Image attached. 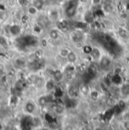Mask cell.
Segmentation results:
<instances>
[{
	"mask_svg": "<svg viewBox=\"0 0 129 130\" xmlns=\"http://www.w3.org/2000/svg\"><path fill=\"white\" fill-rule=\"evenodd\" d=\"M19 101V97L17 96V95H11V99H10V103L12 105H16Z\"/></svg>",
	"mask_w": 129,
	"mask_h": 130,
	"instance_id": "f1b7e54d",
	"label": "cell"
},
{
	"mask_svg": "<svg viewBox=\"0 0 129 130\" xmlns=\"http://www.w3.org/2000/svg\"><path fill=\"white\" fill-rule=\"evenodd\" d=\"M32 79H33L32 85L35 88H42V87H44L45 79L43 76H35V77H32Z\"/></svg>",
	"mask_w": 129,
	"mask_h": 130,
	"instance_id": "8fae6325",
	"label": "cell"
},
{
	"mask_svg": "<svg viewBox=\"0 0 129 130\" xmlns=\"http://www.w3.org/2000/svg\"><path fill=\"white\" fill-rule=\"evenodd\" d=\"M99 65V68L102 70H108L112 64V60L106 55H103L100 60L97 62Z\"/></svg>",
	"mask_w": 129,
	"mask_h": 130,
	"instance_id": "7a4b0ae2",
	"label": "cell"
},
{
	"mask_svg": "<svg viewBox=\"0 0 129 130\" xmlns=\"http://www.w3.org/2000/svg\"><path fill=\"white\" fill-rule=\"evenodd\" d=\"M8 33L12 37H18L21 36V28L17 24H12L8 28Z\"/></svg>",
	"mask_w": 129,
	"mask_h": 130,
	"instance_id": "ba28073f",
	"label": "cell"
},
{
	"mask_svg": "<svg viewBox=\"0 0 129 130\" xmlns=\"http://www.w3.org/2000/svg\"><path fill=\"white\" fill-rule=\"evenodd\" d=\"M84 113L85 114V116L87 117H91L94 113V110L91 107H87L84 109Z\"/></svg>",
	"mask_w": 129,
	"mask_h": 130,
	"instance_id": "83f0119b",
	"label": "cell"
},
{
	"mask_svg": "<svg viewBox=\"0 0 129 130\" xmlns=\"http://www.w3.org/2000/svg\"><path fill=\"white\" fill-rule=\"evenodd\" d=\"M51 78L55 81V83L57 84L60 83L64 80V73L63 72L62 70L56 69L54 70V73H53Z\"/></svg>",
	"mask_w": 129,
	"mask_h": 130,
	"instance_id": "52a82bcc",
	"label": "cell"
},
{
	"mask_svg": "<svg viewBox=\"0 0 129 130\" xmlns=\"http://www.w3.org/2000/svg\"><path fill=\"white\" fill-rule=\"evenodd\" d=\"M45 1V3H47V4H48V5H52V4H54L56 1H58V0H44Z\"/></svg>",
	"mask_w": 129,
	"mask_h": 130,
	"instance_id": "d6a6232c",
	"label": "cell"
},
{
	"mask_svg": "<svg viewBox=\"0 0 129 130\" xmlns=\"http://www.w3.org/2000/svg\"><path fill=\"white\" fill-rule=\"evenodd\" d=\"M63 130H76V129L75 126H74L72 124H71V123H65L64 125L63 126Z\"/></svg>",
	"mask_w": 129,
	"mask_h": 130,
	"instance_id": "f546056e",
	"label": "cell"
},
{
	"mask_svg": "<svg viewBox=\"0 0 129 130\" xmlns=\"http://www.w3.org/2000/svg\"><path fill=\"white\" fill-rule=\"evenodd\" d=\"M78 89H79V93L83 96H88L89 92L91 91V88L86 83H82L79 86Z\"/></svg>",
	"mask_w": 129,
	"mask_h": 130,
	"instance_id": "4fadbf2b",
	"label": "cell"
},
{
	"mask_svg": "<svg viewBox=\"0 0 129 130\" xmlns=\"http://www.w3.org/2000/svg\"><path fill=\"white\" fill-rule=\"evenodd\" d=\"M86 67L84 64H78L76 65V72L79 74H84L86 72Z\"/></svg>",
	"mask_w": 129,
	"mask_h": 130,
	"instance_id": "4316f807",
	"label": "cell"
},
{
	"mask_svg": "<svg viewBox=\"0 0 129 130\" xmlns=\"http://www.w3.org/2000/svg\"><path fill=\"white\" fill-rule=\"evenodd\" d=\"M48 36L52 40H58L61 37V30L57 28H52L48 32Z\"/></svg>",
	"mask_w": 129,
	"mask_h": 130,
	"instance_id": "9a60e30c",
	"label": "cell"
},
{
	"mask_svg": "<svg viewBox=\"0 0 129 130\" xmlns=\"http://www.w3.org/2000/svg\"><path fill=\"white\" fill-rule=\"evenodd\" d=\"M5 130H15L14 126H11V125H8L5 127Z\"/></svg>",
	"mask_w": 129,
	"mask_h": 130,
	"instance_id": "e575fe53",
	"label": "cell"
},
{
	"mask_svg": "<svg viewBox=\"0 0 129 130\" xmlns=\"http://www.w3.org/2000/svg\"><path fill=\"white\" fill-rule=\"evenodd\" d=\"M56 83L55 81L51 78V77H48L47 79H45V85H44V87L45 89L46 90L47 92L48 93H51L54 92V90L56 88Z\"/></svg>",
	"mask_w": 129,
	"mask_h": 130,
	"instance_id": "5b68a950",
	"label": "cell"
},
{
	"mask_svg": "<svg viewBox=\"0 0 129 130\" xmlns=\"http://www.w3.org/2000/svg\"><path fill=\"white\" fill-rule=\"evenodd\" d=\"M39 11L35 7H34L32 5H29L27 7V14L29 16H35V15L38 14Z\"/></svg>",
	"mask_w": 129,
	"mask_h": 130,
	"instance_id": "d4e9b609",
	"label": "cell"
},
{
	"mask_svg": "<svg viewBox=\"0 0 129 130\" xmlns=\"http://www.w3.org/2000/svg\"><path fill=\"white\" fill-rule=\"evenodd\" d=\"M34 56L35 59H42L45 56V50L42 47L36 48L34 51Z\"/></svg>",
	"mask_w": 129,
	"mask_h": 130,
	"instance_id": "44dd1931",
	"label": "cell"
},
{
	"mask_svg": "<svg viewBox=\"0 0 129 130\" xmlns=\"http://www.w3.org/2000/svg\"><path fill=\"white\" fill-rule=\"evenodd\" d=\"M126 123H127V126H126V128H127V129L129 130V121L128 122H127Z\"/></svg>",
	"mask_w": 129,
	"mask_h": 130,
	"instance_id": "f35d334b",
	"label": "cell"
},
{
	"mask_svg": "<svg viewBox=\"0 0 129 130\" xmlns=\"http://www.w3.org/2000/svg\"><path fill=\"white\" fill-rule=\"evenodd\" d=\"M19 3L21 5H25L27 4V0H19Z\"/></svg>",
	"mask_w": 129,
	"mask_h": 130,
	"instance_id": "d590c367",
	"label": "cell"
},
{
	"mask_svg": "<svg viewBox=\"0 0 129 130\" xmlns=\"http://www.w3.org/2000/svg\"><path fill=\"white\" fill-rule=\"evenodd\" d=\"M79 130H89V129L86 127V126H85V125H83V126H80V127H79Z\"/></svg>",
	"mask_w": 129,
	"mask_h": 130,
	"instance_id": "8d00e7d4",
	"label": "cell"
},
{
	"mask_svg": "<svg viewBox=\"0 0 129 130\" xmlns=\"http://www.w3.org/2000/svg\"><path fill=\"white\" fill-rule=\"evenodd\" d=\"M32 5L40 11L44 8L45 2L44 0H33Z\"/></svg>",
	"mask_w": 129,
	"mask_h": 130,
	"instance_id": "603a6c76",
	"label": "cell"
},
{
	"mask_svg": "<svg viewBox=\"0 0 129 130\" xmlns=\"http://www.w3.org/2000/svg\"><path fill=\"white\" fill-rule=\"evenodd\" d=\"M37 103H38V104L40 107H46L50 103L49 97L48 95H41L40 97L38 98Z\"/></svg>",
	"mask_w": 129,
	"mask_h": 130,
	"instance_id": "2e32d148",
	"label": "cell"
},
{
	"mask_svg": "<svg viewBox=\"0 0 129 130\" xmlns=\"http://www.w3.org/2000/svg\"><path fill=\"white\" fill-rule=\"evenodd\" d=\"M89 55L91 56V58H92V60L95 62H98L103 55L102 51L100 48L96 47V46H92L91 52Z\"/></svg>",
	"mask_w": 129,
	"mask_h": 130,
	"instance_id": "277c9868",
	"label": "cell"
},
{
	"mask_svg": "<svg viewBox=\"0 0 129 130\" xmlns=\"http://www.w3.org/2000/svg\"><path fill=\"white\" fill-rule=\"evenodd\" d=\"M48 39H42L41 40V42H40V45L41 46L40 47L45 48H46L48 46Z\"/></svg>",
	"mask_w": 129,
	"mask_h": 130,
	"instance_id": "4dcf8cb0",
	"label": "cell"
},
{
	"mask_svg": "<svg viewBox=\"0 0 129 130\" xmlns=\"http://www.w3.org/2000/svg\"><path fill=\"white\" fill-rule=\"evenodd\" d=\"M63 72L64 73H76V64L67 63L63 68Z\"/></svg>",
	"mask_w": 129,
	"mask_h": 130,
	"instance_id": "7402d4cb",
	"label": "cell"
},
{
	"mask_svg": "<svg viewBox=\"0 0 129 130\" xmlns=\"http://www.w3.org/2000/svg\"><path fill=\"white\" fill-rule=\"evenodd\" d=\"M94 130H104V129H102L101 127H98V126H96V127H95V129Z\"/></svg>",
	"mask_w": 129,
	"mask_h": 130,
	"instance_id": "74e56055",
	"label": "cell"
},
{
	"mask_svg": "<svg viewBox=\"0 0 129 130\" xmlns=\"http://www.w3.org/2000/svg\"><path fill=\"white\" fill-rule=\"evenodd\" d=\"M14 64L18 69H23L27 66L26 61L22 58H16L14 61Z\"/></svg>",
	"mask_w": 129,
	"mask_h": 130,
	"instance_id": "d6986e66",
	"label": "cell"
},
{
	"mask_svg": "<svg viewBox=\"0 0 129 130\" xmlns=\"http://www.w3.org/2000/svg\"><path fill=\"white\" fill-rule=\"evenodd\" d=\"M66 59L67 61V63H70V64H76L78 62L79 56H78V54L75 51L71 50L70 52L69 53V55H67V57H66Z\"/></svg>",
	"mask_w": 129,
	"mask_h": 130,
	"instance_id": "7c38bea8",
	"label": "cell"
},
{
	"mask_svg": "<svg viewBox=\"0 0 129 130\" xmlns=\"http://www.w3.org/2000/svg\"><path fill=\"white\" fill-rule=\"evenodd\" d=\"M100 96H101V92L97 89H91L89 95H88V97L90 98L91 100L95 101L100 100Z\"/></svg>",
	"mask_w": 129,
	"mask_h": 130,
	"instance_id": "ffe728a7",
	"label": "cell"
},
{
	"mask_svg": "<svg viewBox=\"0 0 129 130\" xmlns=\"http://www.w3.org/2000/svg\"><path fill=\"white\" fill-rule=\"evenodd\" d=\"M128 32H129V30H128Z\"/></svg>",
	"mask_w": 129,
	"mask_h": 130,
	"instance_id": "ab89813d",
	"label": "cell"
},
{
	"mask_svg": "<svg viewBox=\"0 0 129 130\" xmlns=\"http://www.w3.org/2000/svg\"><path fill=\"white\" fill-rule=\"evenodd\" d=\"M66 93H67V96L70 98L75 99L77 97L79 93V89L78 88H76L74 86H69L66 89Z\"/></svg>",
	"mask_w": 129,
	"mask_h": 130,
	"instance_id": "9c48e42d",
	"label": "cell"
},
{
	"mask_svg": "<svg viewBox=\"0 0 129 130\" xmlns=\"http://www.w3.org/2000/svg\"><path fill=\"white\" fill-rule=\"evenodd\" d=\"M36 110V104L32 100H29L25 102L24 105V111L27 115H32Z\"/></svg>",
	"mask_w": 129,
	"mask_h": 130,
	"instance_id": "3957f363",
	"label": "cell"
},
{
	"mask_svg": "<svg viewBox=\"0 0 129 130\" xmlns=\"http://www.w3.org/2000/svg\"><path fill=\"white\" fill-rule=\"evenodd\" d=\"M116 105L120 110L121 112H124L126 110V108H127V102L125 101V100L124 98H119L116 101Z\"/></svg>",
	"mask_w": 129,
	"mask_h": 130,
	"instance_id": "ac0fdd59",
	"label": "cell"
},
{
	"mask_svg": "<svg viewBox=\"0 0 129 130\" xmlns=\"http://www.w3.org/2000/svg\"><path fill=\"white\" fill-rule=\"evenodd\" d=\"M52 130H54V129H52Z\"/></svg>",
	"mask_w": 129,
	"mask_h": 130,
	"instance_id": "60d3db41",
	"label": "cell"
},
{
	"mask_svg": "<svg viewBox=\"0 0 129 130\" xmlns=\"http://www.w3.org/2000/svg\"><path fill=\"white\" fill-rule=\"evenodd\" d=\"M31 120H32V127L39 128L42 125V121L41 118H39V117H31Z\"/></svg>",
	"mask_w": 129,
	"mask_h": 130,
	"instance_id": "cb8c5ba5",
	"label": "cell"
},
{
	"mask_svg": "<svg viewBox=\"0 0 129 130\" xmlns=\"http://www.w3.org/2000/svg\"><path fill=\"white\" fill-rule=\"evenodd\" d=\"M97 72H98V67L96 66L94 63L89 64L86 67V73L88 75H89L90 76H95V75H97Z\"/></svg>",
	"mask_w": 129,
	"mask_h": 130,
	"instance_id": "5bb4252c",
	"label": "cell"
},
{
	"mask_svg": "<svg viewBox=\"0 0 129 130\" xmlns=\"http://www.w3.org/2000/svg\"><path fill=\"white\" fill-rule=\"evenodd\" d=\"M102 2V0H92V3L95 5H99Z\"/></svg>",
	"mask_w": 129,
	"mask_h": 130,
	"instance_id": "836d02e7",
	"label": "cell"
},
{
	"mask_svg": "<svg viewBox=\"0 0 129 130\" xmlns=\"http://www.w3.org/2000/svg\"><path fill=\"white\" fill-rule=\"evenodd\" d=\"M76 11H77V1L71 0L67 2V6L65 10L66 15L68 18H72L76 14Z\"/></svg>",
	"mask_w": 129,
	"mask_h": 130,
	"instance_id": "6da1fadb",
	"label": "cell"
},
{
	"mask_svg": "<svg viewBox=\"0 0 129 130\" xmlns=\"http://www.w3.org/2000/svg\"><path fill=\"white\" fill-rule=\"evenodd\" d=\"M29 20H30V16L28 15V14H24V15H23L22 16V18H21V21H22V23L23 24H27L28 21H29Z\"/></svg>",
	"mask_w": 129,
	"mask_h": 130,
	"instance_id": "1f68e13d",
	"label": "cell"
},
{
	"mask_svg": "<svg viewBox=\"0 0 129 130\" xmlns=\"http://www.w3.org/2000/svg\"><path fill=\"white\" fill-rule=\"evenodd\" d=\"M52 110L54 113L57 116H63L66 112V107L64 104L56 103L53 105Z\"/></svg>",
	"mask_w": 129,
	"mask_h": 130,
	"instance_id": "8992f818",
	"label": "cell"
},
{
	"mask_svg": "<svg viewBox=\"0 0 129 130\" xmlns=\"http://www.w3.org/2000/svg\"><path fill=\"white\" fill-rule=\"evenodd\" d=\"M71 49L68 47H62L61 48L58 52V55L61 58H63V59H66L67 55H69V53L70 52Z\"/></svg>",
	"mask_w": 129,
	"mask_h": 130,
	"instance_id": "e0dca14e",
	"label": "cell"
},
{
	"mask_svg": "<svg viewBox=\"0 0 129 130\" xmlns=\"http://www.w3.org/2000/svg\"><path fill=\"white\" fill-rule=\"evenodd\" d=\"M86 44L85 43L84 40H80V41H78L75 43H73V45H74V48L76 49V50H79V51H82L83 49V48L85 47Z\"/></svg>",
	"mask_w": 129,
	"mask_h": 130,
	"instance_id": "484cf974",
	"label": "cell"
},
{
	"mask_svg": "<svg viewBox=\"0 0 129 130\" xmlns=\"http://www.w3.org/2000/svg\"><path fill=\"white\" fill-rule=\"evenodd\" d=\"M48 18L51 22H58L60 19V13L57 9H51L48 13Z\"/></svg>",
	"mask_w": 129,
	"mask_h": 130,
	"instance_id": "30bf717a",
	"label": "cell"
}]
</instances>
